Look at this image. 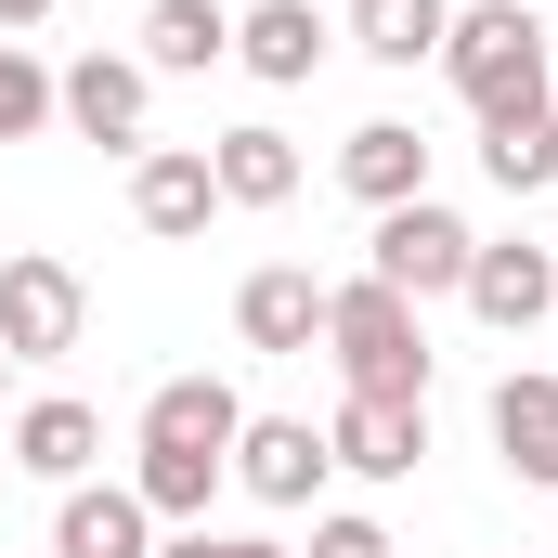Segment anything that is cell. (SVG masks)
<instances>
[{"instance_id":"1","label":"cell","mask_w":558,"mask_h":558,"mask_svg":"<svg viewBox=\"0 0 558 558\" xmlns=\"http://www.w3.org/2000/svg\"><path fill=\"white\" fill-rule=\"evenodd\" d=\"M325 351H338V390L351 403H428V312L403 299V286H377V274H351V286H325Z\"/></svg>"},{"instance_id":"2","label":"cell","mask_w":558,"mask_h":558,"mask_svg":"<svg viewBox=\"0 0 558 558\" xmlns=\"http://www.w3.org/2000/svg\"><path fill=\"white\" fill-rule=\"evenodd\" d=\"M441 78H454L468 118L546 105V13H520V0H454V26H441Z\"/></svg>"},{"instance_id":"3","label":"cell","mask_w":558,"mask_h":558,"mask_svg":"<svg viewBox=\"0 0 558 558\" xmlns=\"http://www.w3.org/2000/svg\"><path fill=\"white\" fill-rule=\"evenodd\" d=\"M78 338H92V286H78V260L13 247V260H0V351H13V364H65Z\"/></svg>"},{"instance_id":"4","label":"cell","mask_w":558,"mask_h":558,"mask_svg":"<svg viewBox=\"0 0 558 558\" xmlns=\"http://www.w3.org/2000/svg\"><path fill=\"white\" fill-rule=\"evenodd\" d=\"M143 118H156L143 52H78V65H52V131L105 143V156H143Z\"/></svg>"},{"instance_id":"5","label":"cell","mask_w":558,"mask_h":558,"mask_svg":"<svg viewBox=\"0 0 558 558\" xmlns=\"http://www.w3.org/2000/svg\"><path fill=\"white\" fill-rule=\"evenodd\" d=\"M468 247H481V234H468L441 195H416V208H377V247H364V274H377V286H403V299L428 312V299H454V286H468Z\"/></svg>"},{"instance_id":"6","label":"cell","mask_w":558,"mask_h":558,"mask_svg":"<svg viewBox=\"0 0 558 558\" xmlns=\"http://www.w3.org/2000/svg\"><path fill=\"white\" fill-rule=\"evenodd\" d=\"M454 299H468L494 338H533V325H558V247H533V234H481Z\"/></svg>"},{"instance_id":"7","label":"cell","mask_w":558,"mask_h":558,"mask_svg":"<svg viewBox=\"0 0 558 558\" xmlns=\"http://www.w3.org/2000/svg\"><path fill=\"white\" fill-rule=\"evenodd\" d=\"M131 221L156 247H195L221 221V182H208V143H143L131 156Z\"/></svg>"},{"instance_id":"8","label":"cell","mask_w":558,"mask_h":558,"mask_svg":"<svg viewBox=\"0 0 558 558\" xmlns=\"http://www.w3.org/2000/svg\"><path fill=\"white\" fill-rule=\"evenodd\" d=\"M234 428H247L234 377H156L143 390V454H221L234 468Z\"/></svg>"},{"instance_id":"9","label":"cell","mask_w":558,"mask_h":558,"mask_svg":"<svg viewBox=\"0 0 558 558\" xmlns=\"http://www.w3.org/2000/svg\"><path fill=\"white\" fill-rule=\"evenodd\" d=\"M325 468H338V454H325L312 416H247V428H234V481H247V507H312Z\"/></svg>"},{"instance_id":"10","label":"cell","mask_w":558,"mask_h":558,"mask_svg":"<svg viewBox=\"0 0 558 558\" xmlns=\"http://www.w3.org/2000/svg\"><path fill=\"white\" fill-rule=\"evenodd\" d=\"M52 558H156V507L131 481H65L52 494Z\"/></svg>"},{"instance_id":"11","label":"cell","mask_w":558,"mask_h":558,"mask_svg":"<svg viewBox=\"0 0 558 558\" xmlns=\"http://www.w3.org/2000/svg\"><path fill=\"white\" fill-rule=\"evenodd\" d=\"M0 454H13L26 481H52V494H65V481H92V454H105V416H92L78 390H39L26 416L0 428Z\"/></svg>"},{"instance_id":"12","label":"cell","mask_w":558,"mask_h":558,"mask_svg":"<svg viewBox=\"0 0 558 558\" xmlns=\"http://www.w3.org/2000/svg\"><path fill=\"white\" fill-rule=\"evenodd\" d=\"M325 52H338V26H325L312 0H247V13H234V65H247L260 92H299Z\"/></svg>"},{"instance_id":"13","label":"cell","mask_w":558,"mask_h":558,"mask_svg":"<svg viewBox=\"0 0 558 558\" xmlns=\"http://www.w3.org/2000/svg\"><path fill=\"white\" fill-rule=\"evenodd\" d=\"M325 454H338L351 481H416V454H428V403H351V390H338Z\"/></svg>"},{"instance_id":"14","label":"cell","mask_w":558,"mask_h":558,"mask_svg":"<svg viewBox=\"0 0 558 558\" xmlns=\"http://www.w3.org/2000/svg\"><path fill=\"white\" fill-rule=\"evenodd\" d=\"M481 428H494V454H507V481H533V494H558V377H494V403H481Z\"/></svg>"},{"instance_id":"15","label":"cell","mask_w":558,"mask_h":558,"mask_svg":"<svg viewBox=\"0 0 558 558\" xmlns=\"http://www.w3.org/2000/svg\"><path fill=\"white\" fill-rule=\"evenodd\" d=\"M234 338L247 351H325V286L299 274V260H260V274L234 286Z\"/></svg>"},{"instance_id":"16","label":"cell","mask_w":558,"mask_h":558,"mask_svg":"<svg viewBox=\"0 0 558 558\" xmlns=\"http://www.w3.org/2000/svg\"><path fill=\"white\" fill-rule=\"evenodd\" d=\"M338 182H351L364 208H416L428 195V131L416 118H364V131L338 143Z\"/></svg>"},{"instance_id":"17","label":"cell","mask_w":558,"mask_h":558,"mask_svg":"<svg viewBox=\"0 0 558 558\" xmlns=\"http://www.w3.org/2000/svg\"><path fill=\"white\" fill-rule=\"evenodd\" d=\"M234 65V0H143V78H208Z\"/></svg>"},{"instance_id":"18","label":"cell","mask_w":558,"mask_h":558,"mask_svg":"<svg viewBox=\"0 0 558 558\" xmlns=\"http://www.w3.org/2000/svg\"><path fill=\"white\" fill-rule=\"evenodd\" d=\"M208 182H221V208H286V195H299V143H286L274 118L208 131Z\"/></svg>"},{"instance_id":"19","label":"cell","mask_w":558,"mask_h":558,"mask_svg":"<svg viewBox=\"0 0 558 558\" xmlns=\"http://www.w3.org/2000/svg\"><path fill=\"white\" fill-rule=\"evenodd\" d=\"M481 169H494V195H546L558 182V105H507V118H481Z\"/></svg>"},{"instance_id":"20","label":"cell","mask_w":558,"mask_h":558,"mask_svg":"<svg viewBox=\"0 0 558 558\" xmlns=\"http://www.w3.org/2000/svg\"><path fill=\"white\" fill-rule=\"evenodd\" d=\"M441 26H454V0H351V52L364 65H441Z\"/></svg>"},{"instance_id":"21","label":"cell","mask_w":558,"mask_h":558,"mask_svg":"<svg viewBox=\"0 0 558 558\" xmlns=\"http://www.w3.org/2000/svg\"><path fill=\"white\" fill-rule=\"evenodd\" d=\"M52 131V65L26 39H0V143H39Z\"/></svg>"},{"instance_id":"22","label":"cell","mask_w":558,"mask_h":558,"mask_svg":"<svg viewBox=\"0 0 558 558\" xmlns=\"http://www.w3.org/2000/svg\"><path fill=\"white\" fill-rule=\"evenodd\" d=\"M299 558H403V546H390V520H364V507H325Z\"/></svg>"},{"instance_id":"23","label":"cell","mask_w":558,"mask_h":558,"mask_svg":"<svg viewBox=\"0 0 558 558\" xmlns=\"http://www.w3.org/2000/svg\"><path fill=\"white\" fill-rule=\"evenodd\" d=\"M156 558H299V546H274V533H208V520H195V533H169Z\"/></svg>"},{"instance_id":"24","label":"cell","mask_w":558,"mask_h":558,"mask_svg":"<svg viewBox=\"0 0 558 558\" xmlns=\"http://www.w3.org/2000/svg\"><path fill=\"white\" fill-rule=\"evenodd\" d=\"M65 0H0V39H26V26H52Z\"/></svg>"},{"instance_id":"25","label":"cell","mask_w":558,"mask_h":558,"mask_svg":"<svg viewBox=\"0 0 558 558\" xmlns=\"http://www.w3.org/2000/svg\"><path fill=\"white\" fill-rule=\"evenodd\" d=\"M0 377H13V351H0Z\"/></svg>"},{"instance_id":"26","label":"cell","mask_w":558,"mask_h":558,"mask_svg":"<svg viewBox=\"0 0 558 558\" xmlns=\"http://www.w3.org/2000/svg\"><path fill=\"white\" fill-rule=\"evenodd\" d=\"M520 558H533V546H520Z\"/></svg>"}]
</instances>
